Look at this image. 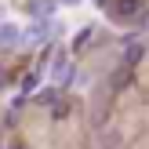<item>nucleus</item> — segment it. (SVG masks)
<instances>
[{"label": "nucleus", "instance_id": "nucleus-7", "mask_svg": "<svg viewBox=\"0 0 149 149\" xmlns=\"http://www.w3.org/2000/svg\"><path fill=\"white\" fill-rule=\"evenodd\" d=\"M0 87H4V73H0Z\"/></svg>", "mask_w": 149, "mask_h": 149}, {"label": "nucleus", "instance_id": "nucleus-6", "mask_svg": "<svg viewBox=\"0 0 149 149\" xmlns=\"http://www.w3.org/2000/svg\"><path fill=\"white\" fill-rule=\"evenodd\" d=\"M62 4H80V0H62Z\"/></svg>", "mask_w": 149, "mask_h": 149}, {"label": "nucleus", "instance_id": "nucleus-4", "mask_svg": "<svg viewBox=\"0 0 149 149\" xmlns=\"http://www.w3.org/2000/svg\"><path fill=\"white\" fill-rule=\"evenodd\" d=\"M135 11H138L135 0H120V4H116V15H124V18H127V15H135Z\"/></svg>", "mask_w": 149, "mask_h": 149}, {"label": "nucleus", "instance_id": "nucleus-5", "mask_svg": "<svg viewBox=\"0 0 149 149\" xmlns=\"http://www.w3.org/2000/svg\"><path fill=\"white\" fill-rule=\"evenodd\" d=\"M36 102H40V106H51V102H55V91H51V87H47V91H40V95H36Z\"/></svg>", "mask_w": 149, "mask_h": 149}, {"label": "nucleus", "instance_id": "nucleus-1", "mask_svg": "<svg viewBox=\"0 0 149 149\" xmlns=\"http://www.w3.org/2000/svg\"><path fill=\"white\" fill-rule=\"evenodd\" d=\"M55 7H58V0H33V15L36 18H51Z\"/></svg>", "mask_w": 149, "mask_h": 149}, {"label": "nucleus", "instance_id": "nucleus-3", "mask_svg": "<svg viewBox=\"0 0 149 149\" xmlns=\"http://www.w3.org/2000/svg\"><path fill=\"white\" fill-rule=\"evenodd\" d=\"M142 55H146V47H142V44H135V40H131L127 47H124V62H127V65L142 62Z\"/></svg>", "mask_w": 149, "mask_h": 149}, {"label": "nucleus", "instance_id": "nucleus-2", "mask_svg": "<svg viewBox=\"0 0 149 149\" xmlns=\"http://www.w3.org/2000/svg\"><path fill=\"white\" fill-rule=\"evenodd\" d=\"M22 29L18 26H0V47H11V44H18Z\"/></svg>", "mask_w": 149, "mask_h": 149}]
</instances>
